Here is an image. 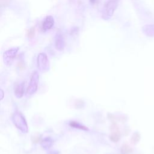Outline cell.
<instances>
[{"label": "cell", "mask_w": 154, "mask_h": 154, "mask_svg": "<svg viewBox=\"0 0 154 154\" xmlns=\"http://www.w3.org/2000/svg\"><path fill=\"white\" fill-rule=\"evenodd\" d=\"M11 120L14 125L22 133L26 134L28 132V124L25 117L21 112L19 111H15L12 115Z\"/></svg>", "instance_id": "6da1fadb"}, {"label": "cell", "mask_w": 154, "mask_h": 154, "mask_svg": "<svg viewBox=\"0 0 154 154\" xmlns=\"http://www.w3.org/2000/svg\"><path fill=\"white\" fill-rule=\"evenodd\" d=\"M118 5V0H108L104 5L101 17L104 20H108L112 16Z\"/></svg>", "instance_id": "7a4b0ae2"}, {"label": "cell", "mask_w": 154, "mask_h": 154, "mask_svg": "<svg viewBox=\"0 0 154 154\" xmlns=\"http://www.w3.org/2000/svg\"><path fill=\"white\" fill-rule=\"evenodd\" d=\"M39 81V75L37 71L34 72L31 76L29 85L27 87L26 95L30 96L35 93L38 89V85Z\"/></svg>", "instance_id": "3957f363"}, {"label": "cell", "mask_w": 154, "mask_h": 154, "mask_svg": "<svg viewBox=\"0 0 154 154\" xmlns=\"http://www.w3.org/2000/svg\"><path fill=\"white\" fill-rule=\"evenodd\" d=\"M37 64L38 70L42 72H46L50 69L49 61L47 55L44 52L40 53L37 56Z\"/></svg>", "instance_id": "277c9868"}, {"label": "cell", "mask_w": 154, "mask_h": 154, "mask_svg": "<svg viewBox=\"0 0 154 154\" xmlns=\"http://www.w3.org/2000/svg\"><path fill=\"white\" fill-rule=\"evenodd\" d=\"M19 49V47L13 48L5 51L3 54V61L5 66H10Z\"/></svg>", "instance_id": "5b68a950"}, {"label": "cell", "mask_w": 154, "mask_h": 154, "mask_svg": "<svg viewBox=\"0 0 154 154\" xmlns=\"http://www.w3.org/2000/svg\"><path fill=\"white\" fill-rule=\"evenodd\" d=\"M66 46V42L63 35L60 33L57 34L55 37V47L60 51L64 50Z\"/></svg>", "instance_id": "8992f818"}, {"label": "cell", "mask_w": 154, "mask_h": 154, "mask_svg": "<svg viewBox=\"0 0 154 154\" xmlns=\"http://www.w3.org/2000/svg\"><path fill=\"white\" fill-rule=\"evenodd\" d=\"M54 19L52 16H47L43 23H42V29L43 31H46L50 29H51L54 25Z\"/></svg>", "instance_id": "52a82bcc"}, {"label": "cell", "mask_w": 154, "mask_h": 154, "mask_svg": "<svg viewBox=\"0 0 154 154\" xmlns=\"http://www.w3.org/2000/svg\"><path fill=\"white\" fill-rule=\"evenodd\" d=\"M25 82H22L17 84L14 88V94L17 99H20L23 97L25 92Z\"/></svg>", "instance_id": "ba28073f"}, {"label": "cell", "mask_w": 154, "mask_h": 154, "mask_svg": "<svg viewBox=\"0 0 154 154\" xmlns=\"http://www.w3.org/2000/svg\"><path fill=\"white\" fill-rule=\"evenodd\" d=\"M53 143H54V141L52 139V138H51L49 137H47L44 138L41 141L40 146L43 149H44L45 150H48L51 147Z\"/></svg>", "instance_id": "9c48e42d"}, {"label": "cell", "mask_w": 154, "mask_h": 154, "mask_svg": "<svg viewBox=\"0 0 154 154\" xmlns=\"http://www.w3.org/2000/svg\"><path fill=\"white\" fill-rule=\"evenodd\" d=\"M69 125L73 128L75 129H78L79 130H82V131H89V128L88 127H87L86 126L81 124V123L76 122V121H74V120H71L69 122Z\"/></svg>", "instance_id": "30bf717a"}, {"label": "cell", "mask_w": 154, "mask_h": 154, "mask_svg": "<svg viewBox=\"0 0 154 154\" xmlns=\"http://www.w3.org/2000/svg\"><path fill=\"white\" fill-rule=\"evenodd\" d=\"M143 33L149 37H154V24L146 25L142 28Z\"/></svg>", "instance_id": "8fae6325"}, {"label": "cell", "mask_w": 154, "mask_h": 154, "mask_svg": "<svg viewBox=\"0 0 154 154\" xmlns=\"http://www.w3.org/2000/svg\"><path fill=\"white\" fill-rule=\"evenodd\" d=\"M120 137V133H119V132L118 131H116V130L115 131L112 132L110 134V135H109V138H110V140H111L112 141L114 142V143L117 142V141L119 140Z\"/></svg>", "instance_id": "7c38bea8"}, {"label": "cell", "mask_w": 154, "mask_h": 154, "mask_svg": "<svg viewBox=\"0 0 154 154\" xmlns=\"http://www.w3.org/2000/svg\"><path fill=\"white\" fill-rule=\"evenodd\" d=\"M140 139V135L138 132H135L132 136L131 138V141L133 144H137Z\"/></svg>", "instance_id": "4fadbf2b"}, {"label": "cell", "mask_w": 154, "mask_h": 154, "mask_svg": "<svg viewBox=\"0 0 154 154\" xmlns=\"http://www.w3.org/2000/svg\"><path fill=\"white\" fill-rule=\"evenodd\" d=\"M46 154H60V152L57 150H48Z\"/></svg>", "instance_id": "5bb4252c"}, {"label": "cell", "mask_w": 154, "mask_h": 154, "mask_svg": "<svg viewBox=\"0 0 154 154\" xmlns=\"http://www.w3.org/2000/svg\"><path fill=\"white\" fill-rule=\"evenodd\" d=\"M0 94H1V100H2L3 98H4V92L2 89L1 90Z\"/></svg>", "instance_id": "9a60e30c"}, {"label": "cell", "mask_w": 154, "mask_h": 154, "mask_svg": "<svg viewBox=\"0 0 154 154\" xmlns=\"http://www.w3.org/2000/svg\"><path fill=\"white\" fill-rule=\"evenodd\" d=\"M90 3L92 4H97L99 0H89Z\"/></svg>", "instance_id": "2e32d148"}]
</instances>
